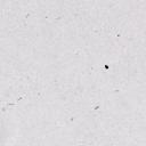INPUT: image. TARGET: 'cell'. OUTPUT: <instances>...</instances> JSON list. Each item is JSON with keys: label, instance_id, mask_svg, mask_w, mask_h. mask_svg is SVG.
I'll list each match as a JSON object with an SVG mask.
<instances>
[{"label": "cell", "instance_id": "1", "mask_svg": "<svg viewBox=\"0 0 146 146\" xmlns=\"http://www.w3.org/2000/svg\"><path fill=\"white\" fill-rule=\"evenodd\" d=\"M1 130H2V127H1V125H0V138H1V137H2V135H1Z\"/></svg>", "mask_w": 146, "mask_h": 146}]
</instances>
